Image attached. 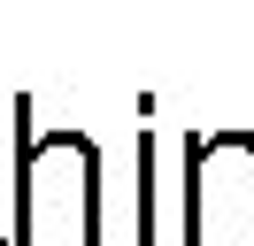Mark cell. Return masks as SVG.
<instances>
[{"label":"cell","instance_id":"1","mask_svg":"<svg viewBox=\"0 0 254 246\" xmlns=\"http://www.w3.org/2000/svg\"><path fill=\"white\" fill-rule=\"evenodd\" d=\"M0 146H8V131H0ZM0 246H16V208H8V177H0Z\"/></svg>","mask_w":254,"mask_h":246}]
</instances>
